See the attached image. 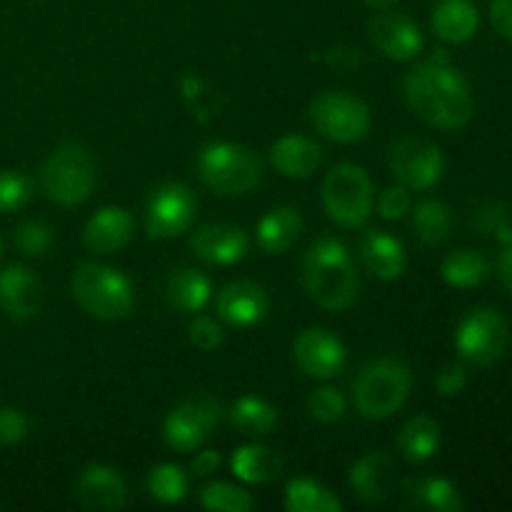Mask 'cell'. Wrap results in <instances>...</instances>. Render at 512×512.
<instances>
[{"label":"cell","mask_w":512,"mask_h":512,"mask_svg":"<svg viewBox=\"0 0 512 512\" xmlns=\"http://www.w3.org/2000/svg\"><path fill=\"white\" fill-rule=\"evenodd\" d=\"M13 240L20 253L28 255V258H38V255L48 253L50 245H53V230L40 220H25L15 228Z\"/></svg>","instance_id":"36"},{"label":"cell","mask_w":512,"mask_h":512,"mask_svg":"<svg viewBox=\"0 0 512 512\" xmlns=\"http://www.w3.org/2000/svg\"><path fill=\"white\" fill-rule=\"evenodd\" d=\"M310 123L333 143H358L370 130V110L358 95L323 93L310 105Z\"/></svg>","instance_id":"9"},{"label":"cell","mask_w":512,"mask_h":512,"mask_svg":"<svg viewBox=\"0 0 512 512\" xmlns=\"http://www.w3.org/2000/svg\"><path fill=\"white\" fill-rule=\"evenodd\" d=\"M303 230V215L290 205L273 208L258 223V245L270 255H280L298 240Z\"/></svg>","instance_id":"25"},{"label":"cell","mask_w":512,"mask_h":512,"mask_svg":"<svg viewBox=\"0 0 512 512\" xmlns=\"http://www.w3.org/2000/svg\"><path fill=\"white\" fill-rule=\"evenodd\" d=\"M218 465H220V455L215 453V450H203V453H198V458L193 460V473L210 475L218 470Z\"/></svg>","instance_id":"45"},{"label":"cell","mask_w":512,"mask_h":512,"mask_svg":"<svg viewBox=\"0 0 512 512\" xmlns=\"http://www.w3.org/2000/svg\"><path fill=\"white\" fill-rule=\"evenodd\" d=\"M148 493L163 505L180 503L188 495V475L173 463L158 465L148 475Z\"/></svg>","instance_id":"33"},{"label":"cell","mask_w":512,"mask_h":512,"mask_svg":"<svg viewBox=\"0 0 512 512\" xmlns=\"http://www.w3.org/2000/svg\"><path fill=\"white\" fill-rule=\"evenodd\" d=\"M0 250H3V245H0Z\"/></svg>","instance_id":"48"},{"label":"cell","mask_w":512,"mask_h":512,"mask_svg":"<svg viewBox=\"0 0 512 512\" xmlns=\"http://www.w3.org/2000/svg\"><path fill=\"white\" fill-rule=\"evenodd\" d=\"M413 200H410V190L405 185H393V188L383 190L378 198V213L385 220H400L410 213Z\"/></svg>","instance_id":"39"},{"label":"cell","mask_w":512,"mask_h":512,"mask_svg":"<svg viewBox=\"0 0 512 512\" xmlns=\"http://www.w3.org/2000/svg\"><path fill=\"white\" fill-rule=\"evenodd\" d=\"M295 363L305 375L315 380H330L343 373L348 363L345 345L323 328H308L298 335L293 345Z\"/></svg>","instance_id":"14"},{"label":"cell","mask_w":512,"mask_h":512,"mask_svg":"<svg viewBox=\"0 0 512 512\" xmlns=\"http://www.w3.org/2000/svg\"><path fill=\"white\" fill-rule=\"evenodd\" d=\"M363 3L373 10H390L395 8V3H400V0H363Z\"/></svg>","instance_id":"47"},{"label":"cell","mask_w":512,"mask_h":512,"mask_svg":"<svg viewBox=\"0 0 512 512\" xmlns=\"http://www.w3.org/2000/svg\"><path fill=\"white\" fill-rule=\"evenodd\" d=\"M198 173L220 195H245L263 178V163L238 143H210L198 155Z\"/></svg>","instance_id":"4"},{"label":"cell","mask_w":512,"mask_h":512,"mask_svg":"<svg viewBox=\"0 0 512 512\" xmlns=\"http://www.w3.org/2000/svg\"><path fill=\"white\" fill-rule=\"evenodd\" d=\"M510 343L508 320L493 308H475L455 330V348L475 368H490L505 355Z\"/></svg>","instance_id":"8"},{"label":"cell","mask_w":512,"mask_h":512,"mask_svg":"<svg viewBox=\"0 0 512 512\" xmlns=\"http://www.w3.org/2000/svg\"><path fill=\"white\" fill-rule=\"evenodd\" d=\"M303 283L310 300L325 310H345L358 298L353 255L338 238H320L305 253Z\"/></svg>","instance_id":"2"},{"label":"cell","mask_w":512,"mask_h":512,"mask_svg":"<svg viewBox=\"0 0 512 512\" xmlns=\"http://www.w3.org/2000/svg\"><path fill=\"white\" fill-rule=\"evenodd\" d=\"M410 388H413V375L403 360H373L360 370L353 385L355 408L365 420H385L403 408Z\"/></svg>","instance_id":"3"},{"label":"cell","mask_w":512,"mask_h":512,"mask_svg":"<svg viewBox=\"0 0 512 512\" xmlns=\"http://www.w3.org/2000/svg\"><path fill=\"white\" fill-rule=\"evenodd\" d=\"M498 273H500V280H503L505 290L512 295V243L505 245V250L500 253Z\"/></svg>","instance_id":"46"},{"label":"cell","mask_w":512,"mask_h":512,"mask_svg":"<svg viewBox=\"0 0 512 512\" xmlns=\"http://www.w3.org/2000/svg\"><path fill=\"white\" fill-rule=\"evenodd\" d=\"M230 423L238 433L250 435V438H260V435L273 433L278 425V410L263 398L255 395H243L230 408Z\"/></svg>","instance_id":"30"},{"label":"cell","mask_w":512,"mask_h":512,"mask_svg":"<svg viewBox=\"0 0 512 512\" xmlns=\"http://www.w3.org/2000/svg\"><path fill=\"white\" fill-rule=\"evenodd\" d=\"M30 420L18 408H0V445H18L28 438Z\"/></svg>","instance_id":"40"},{"label":"cell","mask_w":512,"mask_h":512,"mask_svg":"<svg viewBox=\"0 0 512 512\" xmlns=\"http://www.w3.org/2000/svg\"><path fill=\"white\" fill-rule=\"evenodd\" d=\"M323 205L330 220L343 228H360L373 213V183L355 163H340L323 183Z\"/></svg>","instance_id":"7"},{"label":"cell","mask_w":512,"mask_h":512,"mask_svg":"<svg viewBox=\"0 0 512 512\" xmlns=\"http://www.w3.org/2000/svg\"><path fill=\"white\" fill-rule=\"evenodd\" d=\"M73 295L85 313L100 320H120L133 308V283L120 270L83 263L73 275Z\"/></svg>","instance_id":"5"},{"label":"cell","mask_w":512,"mask_h":512,"mask_svg":"<svg viewBox=\"0 0 512 512\" xmlns=\"http://www.w3.org/2000/svg\"><path fill=\"white\" fill-rule=\"evenodd\" d=\"M390 170L408 190H430L443 180L445 158L430 140L403 135L390 145Z\"/></svg>","instance_id":"10"},{"label":"cell","mask_w":512,"mask_h":512,"mask_svg":"<svg viewBox=\"0 0 512 512\" xmlns=\"http://www.w3.org/2000/svg\"><path fill=\"white\" fill-rule=\"evenodd\" d=\"M368 38L385 58L390 60H413L423 50V33L415 25L413 18L405 13L390 10H378L368 20Z\"/></svg>","instance_id":"13"},{"label":"cell","mask_w":512,"mask_h":512,"mask_svg":"<svg viewBox=\"0 0 512 512\" xmlns=\"http://www.w3.org/2000/svg\"><path fill=\"white\" fill-rule=\"evenodd\" d=\"M408 508L433 510V512H460L465 510V500L460 490L445 478H420L405 483Z\"/></svg>","instance_id":"24"},{"label":"cell","mask_w":512,"mask_h":512,"mask_svg":"<svg viewBox=\"0 0 512 512\" xmlns=\"http://www.w3.org/2000/svg\"><path fill=\"white\" fill-rule=\"evenodd\" d=\"M468 385V370L460 363H448L440 368V373L435 375V388L443 398H455V395L463 393V388Z\"/></svg>","instance_id":"42"},{"label":"cell","mask_w":512,"mask_h":512,"mask_svg":"<svg viewBox=\"0 0 512 512\" xmlns=\"http://www.w3.org/2000/svg\"><path fill=\"white\" fill-rule=\"evenodd\" d=\"M360 258H363L365 268L380 280H395L405 273L408 265V255L400 240L393 235L383 233V230H370L365 233L363 243H360Z\"/></svg>","instance_id":"22"},{"label":"cell","mask_w":512,"mask_h":512,"mask_svg":"<svg viewBox=\"0 0 512 512\" xmlns=\"http://www.w3.org/2000/svg\"><path fill=\"white\" fill-rule=\"evenodd\" d=\"M270 163L285 178H310L323 163V148L305 135H283L270 148Z\"/></svg>","instance_id":"21"},{"label":"cell","mask_w":512,"mask_h":512,"mask_svg":"<svg viewBox=\"0 0 512 512\" xmlns=\"http://www.w3.org/2000/svg\"><path fill=\"white\" fill-rule=\"evenodd\" d=\"M200 505L215 512H248L253 510L255 500L250 498L248 490L230 483H210L200 493Z\"/></svg>","instance_id":"34"},{"label":"cell","mask_w":512,"mask_h":512,"mask_svg":"<svg viewBox=\"0 0 512 512\" xmlns=\"http://www.w3.org/2000/svg\"><path fill=\"white\" fill-rule=\"evenodd\" d=\"M325 63L333 65L335 70H343V73H350V70L358 68L360 63H363V55H360L358 48H353V45H335V48H330L328 53H325Z\"/></svg>","instance_id":"43"},{"label":"cell","mask_w":512,"mask_h":512,"mask_svg":"<svg viewBox=\"0 0 512 512\" xmlns=\"http://www.w3.org/2000/svg\"><path fill=\"white\" fill-rule=\"evenodd\" d=\"M130 238H133V218L128 210L115 208V205L98 210L83 230L85 248L95 255L115 253V250L125 248Z\"/></svg>","instance_id":"20"},{"label":"cell","mask_w":512,"mask_h":512,"mask_svg":"<svg viewBox=\"0 0 512 512\" xmlns=\"http://www.w3.org/2000/svg\"><path fill=\"white\" fill-rule=\"evenodd\" d=\"M285 508L290 512H340L343 503L318 480L295 478L285 488Z\"/></svg>","instance_id":"31"},{"label":"cell","mask_w":512,"mask_h":512,"mask_svg":"<svg viewBox=\"0 0 512 512\" xmlns=\"http://www.w3.org/2000/svg\"><path fill=\"white\" fill-rule=\"evenodd\" d=\"M165 293H168L170 308L180 310V313H200L208 305L213 288H210L208 275L193 268H183L170 275Z\"/></svg>","instance_id":"28"},{"label":"cell","mask_w":512,"mask_h":512,"mask_svg":"<svg viewBox=\"0 0 512 512\" xmlns=\"http://www.w3.org/2000/svg\"><path fill=\"white\" fill-rule=\"evenodd\" d=\"M43 305V285L33 270L23 265H8L0 273V308L13 320H30Z\"/></svg>","instance_id":"18"},{"label":"cell","mask_w":512,"mask_h":512,"mask_svg":"<svg viewBox=\"0 0 512 512\" xmlns=\"http://www.w3.org/2000/svg\"><path fill=\"white\" fill-rule=\"evenodd\" d=\"M75 498L85 510H123L128 505V488L123 478L108 465H90L75 485Z\"/></svg>","instance_id":"17"},{"label":"cell","mask_w":512,"mask_h":512,"mask_svg":"<svg viewBox=\"0 0 512 512\" xmlns=\"http://www.w3.org/2000/svg\"><path fill=\"white\" fill-rule=\"evenodd\" d=\"M190 343L200 350H215L223 343V328L218 320L208 318V315H198L188 328Z\"/></svg>","instance_id":"41"},{"label":"cell","mask_w":512,"mask_h":512,"mask_svg":"<svg viewBox=\"0 0 512 512\" xmlns=\"http://www.w3.org/2000/svg\"><path fill=\"white\" fill-rule=\"evenodd\" d=\"M223 418V405L210 395H198L180 403L163 423V438L168 448L178 453H190L205 443L210 430Z\"/></svg>","instance_id":"11"},{"label":"cell","mask_w":512,"mask_h":512,"mask_svg":"<svg viewBox=\"0 0 512 512\" xmlns=\"http://www.w3.org/2000/svg\"><path fill=\"white\" fill-rule=\"evenodd\" d=\"M490 23L505 40H512V0H493L490 3Z\"/></svg>","instance_id":"44"},{"label":"cell","mask_w":512,"mask_h":512,"mask_svg":"<svg viewBox=\"0 0 512 512\" xmlns=\"http://www.w3.org/2000/svg\"><path fill=\"white\" fill-rule=\"evenodd\" d=\"M233 473L235 478L250 485H263L278 478L283 473V458L275 450L265 445H243L233 453Z\"/></svg>","instance_id":"26"},{"label":"cell","mask_w":512,"mask_h":512,"mask_svg":"<svg viewBox=\"0 0 512 512\" xmlns=\"http://www.w3.org/2000/svg\"><path fill=\"white\" fill-rule=\"evenodd\" d=\"M195 198L185 185L165 183L150 195L148 215H145V228L155 240H168L185 233L193 223Z\"/></svg>","instance_id":"12"},{"label":"cell","mask_w":512,"mask_h":512,"mask_svg":"<svg viewBox=\"0 0 512 512\" xmlns=\"http://www.w3.org/2000/svg\"><path fill=\"white\" fill-rule=\"evenodd\" d=\"M215 308H218L220 320H225L233 328H253V325L265 320L270 300L268 293L258 283L235 280V283H228L220 290Z\"/></svg>","instance_id":"15"},{"label":"cell","mask_w":512,"mask_h":512,"mask_svg":"<svg viewBox=\"0 0 512 512\" xmlns=\"http://www.w3.org/2000/svg\"><path fill=\"white\" fill-rule=\"evenodd\" d=\"M480 28V13L473 0H443L433 10V30L445 43H468Z\"/></svg>","instance_id":"23"},{"label":"cell","mask_w":512,"mask_h":512,"mask_svg":"<svg viewBox=\"0 0 512 512\" xmlns=\"http://www.w3.org/2000/svg\"><path fill=\"white\" fill-rule=\"evenodd\" d=\"M398 448L408 463H428L440 448V425L430 415L410 418L398 433Z\"/></svg>","instance_id":"27"},{"label":"cell","mask_w":512,"mask_h":512,"mask_svg":"<svg viewBox=\"0 0 512 512\" xmlns=\"http://www.w3.org/2000/svg\"><path fill=\"white\" fill-rule=\"evenodd\" d=\"M443 280L450 285V288H458V290H470V288H478L488 280L490 275V263L483 253L478 250H455L445 258L443 268Z\"/></svg>","instance_id":"29"},{"label":"cell","mask_w":512,"mask_h":512,"mask_svg":"<svg viewBox=\"0 0 512 512\" xmlns=\"http://www.w3.org/2000/svg\"><path fill=\"white\" fill-rule=\"evenodd\" d=\"M95 185V165L90 160L88 150L78 143H63L53 150L40 170V188L43 195L53 203L73 208L85 203L93 193Z\"/></svg>","instance_id":"6"},{"label":"cell","mask_w":512,"mask_h":512,"mask_svg":"<svg viewBox=\"0 0 512 512\" xmlns=\"http://www.w3.org/2000/svg\"><path fill=\"white\" fill-rule=\"evenodd\" d=\"M30 198V180L25 175L3 170L0 173V213H10L28 203Z\"/></svg>","instance_id":"38"},{"label":"cell","mask_w":512,"mask_h":512,"mask_svg":"<svg viewBox=\"0 0 512 512\" xmlns=\"http://www.w3.org/2000/svg\"><path fill=\"white\" fill-rule=\"evenodd\" d=\"M345 398L338 388H318L308 400V410L318 423H338L345 415Z\"/></svg>","instance_id":"37"},{"label":"cell","mask_w":512,"mask_h":512,"mask_svg":"<svg viewBox=\"0 0 512 512\" xmlns=\"http://www.w3.org/2000/svg\"><path fill=\"white\" fill-rule=\"evenodd\" d=\"M475 228L483 235L498 240L500 245L512 243V213L508 205L503 203H485L475 213Z\"/></svg>","instance_id":"35"},{"label":"cell","mask_w":512,"mask_h":512,"mask_svg":"<svg viewBox=\"0 0 512 512\" xmlns=\"http://www.w3.org/2000/svg\"><path fill=\"white\" fill-rule=\"evenodd\" d=\"M453 228V215L450 208L440 200H423L413 210V230L423 245H440L448 240Z\"/></svg>","instance_id":"32"},{"label":"cell","mask_w":512,"mask_h":512,"mask_svg":"<svg viewBox=\"0 0 512 512\" xmlns=\"http://www.w3.org/2000/svg\"><path fill=\"white\" fill-rule=\"evenodd\" d=\"M405 100L425 125L438 130H460L473 118V93L468 80L450 63L445 50H435L405 75Z\"/></svg>","instance_id":"1"},{"label":"cell","mask_w":512,"mask_h":512,"mask_svg":"<svg viewBox=\"0 0 512 512\" xmlns=\"http://www.w3.org/2000/svg\"><path fill=\"white\" fill-rule=\"evenodd\" d=\"M398 475H395V463L385 453H368L350 468V488L355 498L363 503L375 505L388 500L395 493Z\"/></svg>","instance_id":"19"},{"label":"cell","mask_w":512,"mask_h":512,"mask_svg":"<svg viewBox=\"0 0 512 512\" xmlns=\"http://www.w3.org/2000/svg\"><path fill=\"white\" fill-rule=\"evenodd\" d=\"M195 258L210 265H235L248 255V233L238 225L210 223L203 225L190 240Z\"/></svg>","instance_id":"16"}]
</instances>
